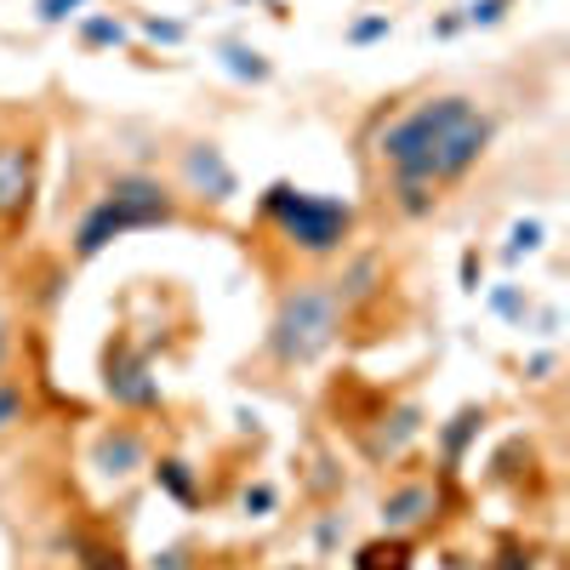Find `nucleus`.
Returning <instances> with one entry per match:
<instances>
[{
	"mask_svg": "<svg viewBox=\"0 0 570 570\" xmlns=\"http://www.w3.org/2000/svg\"><path fill=\"white\" fill-rule=\"evenodd\" d=\"M485 149H491V115L473 109V98H428L376 137V155L394 171V200L405 217L434 212L440 188L473 171Z\"/></svg>",
	"mask_w": 570,
	"mask_h": 570,
	"instance_id": "obj_1",
	"label": "nucleus"
},
{
	"mask_svg": "<svg viewBox=\"0 0 570 570\" xmlns=\"http://www.w3.org/2000/svg\"><path fill=\"white\" fill-rule=\"evenodd\" d=\"M343 297H337V279H303L279 297L274 325H268V348L279 365H314L343 331Z\"/></svg>",
	"mask_w": 570,
	"mask_h": 570,
	"instance_id": "obj_2",
	"label": "nucleus"
},
{
	"mask_svg": "<svg viewBox=\"0 0 570 570\" xmlns=\"http://www.w3.org/2000/svg\"><path fill=\"white\" fill-rule=\"evenodd\" d=\"M171 217H177V206H171V195H166V183L142 177V171H126V177L109 183V195L80 217L75 252H80V257H98L109 240H120V234H131V228H160V223H171Z\"/></svg>",
	"mask_w": 570,
	"mask_h": 570,
	"instance_id": "obj_3",
	"label": "nucleus"
},
{
	"mask_svg": "<svg viewBox=\"0 0 570 570\" xmlns=\"http://www.w3.org/2000/svg\"><path fill=\"white\" fill-rule=\"evenodd\" d=\"M263 212L279 223V234L292 246L325 257V252H337L348 240V228H354V212L343 200H320V195H303V188L292 183H274L268 195H263Z\"/></svg>",
	"mask_w": 570,
	"mask_h": 570,
	"instance_id": "obj_4",
	"label": "nucleus"
},
{
	"mask_svg": "<svg viewBox=\"0 0 570 570\" xmlns=\"http://www.w3.org/2000/svg\"><path fill=\"white\" fill-rule=\"evenodd\" d=\"M35 183H40V149L23 137H0V228L29 217Z\"/></svg>",
	"mask_w": 570,
	"mask_h": 570,
	"instance_id": "obj_5",
	"label": "nucleus"
},
{
	"mask_svg": "<svg viewBox=\"0 0 570 570\" xmlns=\"http://www.w3.org/2000/svg\"><path fill=\"white\" fill-rule=\"evenodd\" d=\"M183 171H188V183H195V188H206L200 200H228L234 195V171H228L217 142H195V149L183 155Z\"/></svg>",
	"mask_w": 570,
	"mask_h": 570,
	"instance_id": "obj_6",
	"label": "nucleus"
},
{
	"mask_svg": "<svg viewBox=\"0 0 570 570\" xmlns=\"http://www.w3.org/2000/svg\"><path fill=\"white\" fill-rule=\"evenodd\" d=\"M109 394L126 400V405H155V383H149V365L137 354H109Z\"/></svg>",
	"mask_w": 570,
	"mask_h": 570,
	"instance_id": "obj_7",
	"label": "nucleus"
},
{
	"mask_svg": "<svg viewBox=\"0 0 570 570\" xmlns=\"http://www.w3.org/2000/svg\"><path fill=\"white\" fill-rule=\"evenodd\" d=\"M434 513V491L428 485H405V491H394L389 502H383V519L400 531V525H422V519Z\"/></svg>",
	"mask_w": 570,
	"mask_h": 570,
	"instance_id": "obj_8",
	"label": "nucleus"
},
{
	"mask_svg": "<svg viewBox=\"0 0 570 570\" xmlns=\"http://www.w3.org/2000/svg\"><path fill=\"white\" fill-rule=\"evenodd\" d=\"M360 570H411V548L394 537V542H371L360 548Z\"/></svg>",
	"mask_w": 570,
	"mask_h": 570,
	"instance_id": "obj_9",
	"label": "nucleus"
},
{
	"mask_svg": "<svg viewBox=\"0 0 570 570\" xmlns=\"http://www.w3.org/2000/svg\"><path fill=\"white\" fill-rule=\"evenodd\" d=\"M104 462H115L109 473H126V462H142V440L131 434V428H115V434L104 440Z\"/></svg>",
	"mask_w": 570,
	"mask_h": 570,
	"instance_id": "obj_10",
	"label": "nucleus"
},
{
	"mask_svg": "<svg viewBox=\"0 0 570 570\" xmlns=\"http://www.w3.org/2000/svg\"><path fill=\"white\" fill-rule=\"evenodd\" d=\"M18 422H23V394H18L12 376H0V440H7Z\"/></svg>",
	"mask_w": 570,
	"mask_h": 570,
	"instance_id": "obj_11",
	"label": "nucleus"
},
{
	"mask_svg": "<svg viewBox=\"0 0 570 570\" xmlns=\"http://www.w3.org/2000/svg\"><path fill=\"white\" fill-rule=\"evenodd\" d=\"M228 69L234 75H246V80H268V63H263V52H246V46H228Z\"/></svg>",
	"mask_w": 570,
	"mask_h": 570,
	"instance_id": "obj_12",
	"label": "nucleus"
},
{
	"mask_svg": "<svg viewBox=\"0 0 570 570\" xmlns=\"http://www.w3.org/2000/svg\"><path fill=\"white\" fill-rule=\"evenodd\" d=\"M155 473H160V480H166V491H171V497H183V502H195V485H188V473H183V462H160Z\"/></svg>",
	"mask_w": 570,
	"mask_h": 570,
	"instance_id": "obj_13",
	"label": "nucleus"
},
{
	"mask_svg": "<svg viewBox=\"0 0 570 570\" xmlns=\"http://www.w3.org/2000/svg\"><path fill=\"white\" fill-rule=\"evenodd\" d=\"M120 35H126V29L109 23V18H91V23H86V46H120Z\"/></svg>",
	"mask_w": 570,
	"mask_h": 570,
	"instance_id": "obj_14",
	"label": "nucleus"
},
{
	"mask_svg": "<svg viewBox=\"0 0 570 570\" xmlns=\"http://www.w3.org/2000/svg\"><path fill=\"white\" fill-rule=\"evenodd\" d=\"M508 7H513V0H473V7H468V23H497Z\"/></svg>",
	"mask_w": 570,
	"mask_h": 570,
	"instance_id": "obj_15",
	"label": "nucleus"
},
{
	"mask_svg": "<svg viewBox=\"0 0 570 570\" xmlns=\"http://www.w3.org/2000/svg\"><path fill=\"white\" fill-rule=\"evenodd\" d=\"M537 246H542V223H519V228H513V246H508V252L519 257V252H537Z\"/></svg>",
	"mask_w": 570,
	"mask_h": 570,
	"instance_id": "obj_16",
	"label": "nucleus"
},
{
	"mask_svg": "<svg viewBox=\"0 0 570 570\" xmlns=\"http://www.w3.org/2000/svg\"><path fill=\"white\" fill-rule=\"evenodd\" d=\"M75 7H86V0H40V23H63Z\"/></svg>",
	"mask_w": 570,
	"mask_h": 570,
	"instance_id": "obj_17",
	"label": "nucleus"
},
{
	"mask_svg": "<svg viewBox=\"0 0 570 570\" xmlns=\"http://www.w3.org/2000/svg\"><path fill=\"white\" fill-rule=\"evenodd\" d=\"M376 35H389V18H371V23H354L348 40H376Z\"/></svg>",
	"mask_w": 570,
	"mask_h": 570,
	"instance_id": "obj_18",
	"label": "nucleus"
},
{
	"mask_svg": "<svg viewBox=\"0 0 570 570\" xmlns=\"http://www.w3.org/2000/svg\"><path fill=\"white\" fill-rule=\"evenodd\" d=\"M149 35H155V40H183V29H177V23H149Z\"/></svg>",
	"mask_w": 570,
	"mask_h": 570,
	"instance_id": "obj_19",
	"label": "nucleus"
},
{
	"mask_svg": "<svg viewBox=\"0 0 570 570\" xmlns=\"http://www.w3.org/2000/svg\"><path fill=\"white\" fill-rule=\"evenodd\" d=\"M274 502V491L268 485H257V491H246V508H268Z\"/></svg>",
	"mask_w": 570,
	"mask_h": 570,
	"instance_id": "obj_20",
	"label": "nucleus"
},
{
	"mask_svg": "<svg viewBox=\"0 0 570 570\" xmlns=\"http://www.w3.org/2000/svg\"><path fill=\"white\" fill-rule=\"evenodd\" d=\"M0 354H7V320H0Z\"/></svg>",
	"mask_w": 570,
	"mask_h": 570,
	"instance_id": "obj_21",
	"label": "nucleus"
},
{
	"mask_svg": "<svg viewBox=\"0 0 570 570\" xmlns=\"http://www.w3.org/2000/svg\"><path fill=\"white\" fill-rule=\"evenodd\" d=\"M451 570H468V564H456V559H451Z\"/></svg>",
	"mask_w": 570,
	"mask_h": 570,
	"instance_id": "obj_22",
	"label": "nucleus"
}]
</instances>
